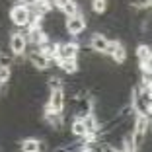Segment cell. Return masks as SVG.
<instances>
[{
	"mask_svg": "<svg viewBox=\"0 0 152 152\" xmlns=\"http://www.w3.org/2000/svg\"><path fill=\"white\" fill-rule=\"evenodd\" d=\"M105 55H109L115 64H123L127 61V49H125V45L121 43V41H109Z\"/></svg>",
	"mask_w": 152,
	"mask_h": 152,
	"instance_id": "6",
	"label": "cell"
},
{
	"mask_svg": "<svg viewBox=\"0 0 152 152\" xmlns=\"http://www.w3.org/2000/svg\"><path fill=\"white\" fill-rule=\"evenodd\" d=\"M111 152H123V150H121V148H115V146H113V150Z\"/></svg>",
	"mask_w": 152,
	"mask_h": 152,
	"instance_id": "21",
	"label": "cell"
},
{
	"mask_svg": "<svg viewBox=\"0 0 152 152\" xmlns=\"http://www.w3.org/2000/svg\"><path fill=\"white\" fill-rule=\"evenodd\" d=\"M58 68L66 74H76L80 70V64H78V58H66V61H57Z\"/></svg>",
	"mask_w": 152,
	"mask_h": 152,
	"instance_id": "13",
	"label": "cell"
},
{
	"mask_svg": "<svg viewBox=\"0 0 152 152\" xmlns=\"http://www.w3.org/2000/svg\"><path fill=\"white\" fill-rule=\"evenodd\" d=\"M92 10L96 14H103L107 10V0H92Z\"/></svg>",
	"mask_w": 152,
	"mask_h": 152,
	"instance_id": "18",
	"label": "cell"
},
{
	"mask_svg": "<svg viewBox=\"0 0 152 152\" xmlns=\"http://www.w3.org/2000/svg\"><path fill=\"white\" fill-rule=\"evenodd\" d=\"M49 88L51 90H64V82L58 76H51L49 78Z\"/></svg>",
	"mask_w": 152,
	"mask_h": 152,
	"instance_id": "19",
	"label": "cell"
},
{
	"mask_svg": "<svg viewBox=\"0 0 152 152\" xmlns=\"http://www.w3.org/2000/svg\"><path fill=\"white\" fill-rule=\"evenodd\" d=\"M80 53V45L74 41H58L57 49V58L55 61H66V58H78Z\"/></svg>",
	"mask_w": 152,
	"mask_h": 152,
	"instance_id": "4",
	"label": "cell"
},
{
	"mask_svg": "<svg viewBox=\"0 0 152 152\" xmlns=\"http://www.w3.org/2000/svg\"><path fill=\"white\" fill-rule=\"evenodd\" d=\"M57 49H58V41H51V39H47L45 43H41L39 47H37V51H41L49 61L57 58Z\"/></svg>",
	"mask_w": 152,
	"mask_h": 152,
	"instance_id": "11",
	"label": "cell"
},
{
	"mask_svg": "<svg viewBox=\"0 0 152 152\" xmlns=\"http://www.w3.org/2000/svg\"><path fill=\"white\" fill-rule=\"evenodd\" d=\"M26 55H27V63L31 64L35 70H47V68L51 66V61L45 57L41 51H29V53H26Z\"/></svg>",
	"mask_w": 152,
	"mask_h": 152,
	"instance_id": "7",
	"label": "cell"
},
{
	"mask_svg": "<svg viewBox=\"0 0 152 152\" xmlns=\"http://www.w3.org/2000/svg\"><path fill=\"white\" fill-rule=\"evenodd\" d=\"M64 105H66V96H64V90H51L49 94V102H47V109L63 115L64 113Z\"/></svg>",
	"mask_w": 152,
	"mask_h": 152,
	"instance_id": "5",
	"label": "cell"
},
{
	"mask_svg": "<svg viewBox=\"0 0 152 152\" xmlns=\"http://www.w3.org/2000/svg\"><path fill=\"white\" fill-rule=\"evenodd\" d=\"M84 29H86V18L82 16L80 12L74 14V16H68V18L64 20V31H66L70 37L82 35Z\"/></svg>",
	"mask_w": 152,
	"mask_h": 152,
	"instance_id": "2",
	"label": "cell"
},
{
	"mask_svg": "<svg viewBox=\"0 0 152 152\" xmlns=\"http://www.w3.org/2000/svg\"><path fill=\"white\" fill-rule=\"evenodd\" d=\"M107 45H109V39L103 33H94L90 37V49L94 53H99V55H105L107 51Z\"/></svg>",
	"mask_w": 152,
	"mask_h": 152,
	"instance_id": "8",
	"label": "cell"
},
{
	"mask_svg": "<svg viewBox=\"0 0 152 152\" xmlns=\"http://www.w3.org/2000/svg\"><path fill=\"white\" fill-rule=\"evenodd\" d=\"M150 10H152V2H150Z\"/></svg>",
	"mask_w": 152,
	"mask_h": 152,
	"instance_id": "22",
	"label": "cell"
},
{
	"mask_svg": "<svg viewBox=\"0 0 152 152\" xmlns=\"http://www.w3.org/2000/svg\"><path fill=\"white\" fill-rule=\"evenodd\" d=\"M27 37V43L35 45V47H39L41 43H45V41L49 39V35H47V31H45L43 27H29V31L26 33Z\"/></svg>",
	"mask_w": 152,
	"mask_h": 152,
	"instance_id": "9",
	"label": "cell"
},
{
	"mask_svg": "<svg viewBox=\"0 0 152 152\" xmlns=\"http://www.w3.org/2000/svg\"><path fill=\"white\" fill-rule=\"evenodd\" d=\"M29 10H31L35 16L45 18V16L51 14V10H53V2H51V0H33L31 4H29Z\"/></svg>",
	"mask_w": 152,
	"mask_h": 152,
	"instance_id": "10",
	"label": "cell"
},
{
	"mask_svg": "<svg viewBox=\"0 0 152 152\" xmlns=\"http://www.w3.org/2000/svg\"><path fill=\"white\" fill-rule=\"evenodd\" d=\"M12 80V66H0V86H6Z\"/></svg>",
	"mask_w": 152,
	"mask_h": 152,
	"instance_id": "16",
	"label": "cell"
},
{
	"mask_svg": "<svg viewBox=\"0 0 152 152\" xmlns=\"http://www.w3.org/2000/svg\"><path fill=\"white\" fill-rule=\"evenodd\" d=\"M27 47H29V43H27L26 33L16 31L10 35V53H12V57H23L27 53Z\"/></svg>",
	"mask_w": 152,
	"mask_h": 152,
	"instance_id": "3",
	"label": "cell"
},
{
	"mask_svg": "<svg viewBox=\"0 0 152 152\" xmlns=\"http://www.w3.org/2000/svg\"><path fill=\"white\" fill-rule=\"evenodd\" d=\"M150 2L152 0H129V6L134 10H146L150 8Z\"/></svg>",
	"mask_w": 152,
	"mask_h": 152,
	"instance_id": "17",
	"label": "cell"
},
{
	"mask_svg": "<svg viewBox=\"0 0 152 152\" xmlns=\"http://www.w3.org/2000/svg\"><path fill=\"white\" fill-rule=\"evenodd\" d=\"M31 20V10L26 4H16L10 8V22L16 27H27Z\"/></svg>",
	"mask_w": 152,
	"mask_h": 152,
	"instance_id": "1",
	"label": "cell"
},
{
	"mask_svg": "<svg viewBox=\"0 0 152 152\" xmlns=\"http://www.w3.org/2000/svg\"><path fill=\"white\" fill-rule=\"evenodd\" d=\"M20 150L22 152H41L43 150V142L35 137H29V139H23L20 144Z\"/></svg>",
	"mask_w": 152,
	"mask_h": 152,
	"instance_id": "12",
	"label": "cell"
},
{
	"mask_svg": "<svg viewBox=\"0 0 152 152\" xmlns=\"http://www.w3.org/2000/svg\"><path fill=\"white\" fill-rule=\"evenodd\" d=\"M139 64H140V70L142 72H152V53L148 55V58L144 63H139Z\"/></svg>",
	"mask_w": 152,
	"mask_h": 152,
	"instance_id": "20",
	"label": "cell"
},
{
	"mask_svg": "<svg viewBox=\"0 0 152 152\" xmlns=\"http://www.w3.org/2000/svg\"><path fill=\"white\" fill-rule=\"evenodd\" d=\"M70 133L74 134V137H78V139H84L86 134H88V129H86L84 119L74 117V121H72V125H70Z\"/></svg>",
	"mask_w": 152,
	"mask_h": 152,
	"instance_id": "14",
	"label": "cell"
},
{
	"mask_svg": "<svg viewBox=\"0 0 152 152\" xmlns=\"http://www.w3.org/2000/svg\"><path fill=\"white\" fill-rule=\"evenodd\" d=\"M152 53V49H150V45H146V43H140L139 47H137V58H139V63H144L148 58V55Z\"/></svg>",
	"mask_w": 152,
	"mask_h": 152,
	"instance_id": "15",
	"label": "cell"
}]
</instances>
